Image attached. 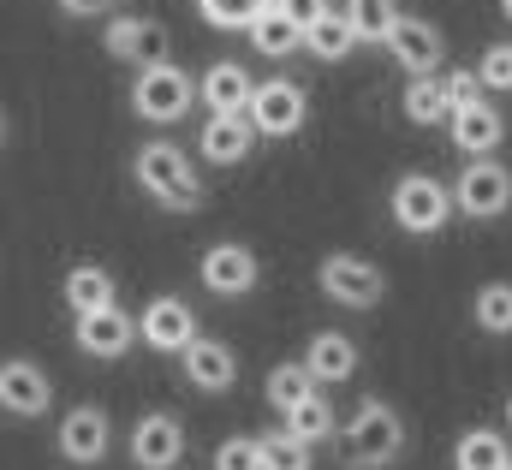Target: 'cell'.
I'll list each match as a JSON object with an SVG mask.
<instances>
[{"mask_svg": "<svg viewBox=\"0 0 512 470\" xmlns=\"http://www.w3.org/2000/svg\"><path fill=\"white\" fill-rule=\"evenodd\" d=\"M131 179H137V191H143L155 209H167V215L203 209L197 167H191V155H185L179 143H143V149L131 155Z\"/></svg>", "mask_w": 512, "mask_h": 470, "instance_id": "6da1fadb", "label": "cell"}, {"mask_svg": "<svg viewBox=\"0 0 512 470\" xmlns=\"http://www.w3.org/2000/svg\"><path fill=\"white\" fill-rule=\"evenodd\" d=\"M334 435H340V465L346 470H387L405 453V423L387 399H364L352 411V423Z\"/></svg>", "mask_w": 512, "mask_h": 470, "instance_id": "7a4b0ae2", "label": "cell"}, {"mask_svg": "<svg viewBox=\"0 0 512 470\" xmlns=\"http://www.w3.org/2000/svg\"><path fill=\"white\" fill-rule=\"evenodd\" d=\"M191 102H197V78H191L185 66H173V60L137 66V78H131V114L137 119H149V125H179V119L191 114Z\"/></svg>", "mask_w": 512, "mask_h": 470, "instance_id": "3957f363", "label": "cell"}, {"mask_svg": "<svg viewBox=\"0 0 512 470\" xmlns=\"http://www.w3.org/2000/svg\"><path fill=\"white\" fill-rule=\"evenodd\" d=\"M447 197H453V215L465 221H501L512 209V167L501 155H471L465 173L447 185Z\"/></svg>", "mask_w": 512, "mask_h": 470, "instance_id": "277c9868", "label": "cell"}, {"mask_svg": "<svg viewBox=\"0 0 512 470\" xmlns=\"http://www.w3.org/2000/svg\"><path fill=\"white\" fill-rule=\"evenodd\" d=\"M316 286H322V298L340 304V310H376V304L387 298V274L370 262V256H352V250L322 256Z\"/></svg>", "mask_w": 512, "mask_h": 470, "instance_id": "5b68a950", "label": "cell"}, {"mask_svg": "<svg viewBox=\"0 0 512 470\" xmlns=\"http://www.w3.org/2000/svg\"><path fill=\"white\" fill-rule=\"evenodd\" d=\"M453 221V197L435 173H405L393 185V227L411 238H435L441 227Z\"/></svg>", "mask_w": 512, "mask_h": 470, "instance_id": "8992f818", "label": "cell"}, {"mask_svg": "<svg viewBox=\"0 0 512 470\" xmlns=\"http://www.w3.org/2000/svg\"><path fill=\"white\" fill-rule=\"evenodd\" d=\"M245 119L256 125V137H292L310 119V90L292 84V78H262V84H251Z\"/></svg>", "mask_w": 512, "mask_h": 470, "instance_id": "52a82bcc", "label": "cell"}, {"mask_svg": "<svg viewBox=\"0 0 512 470\" xmlns=\"http://www.w3.org/2000/svg\"><path fill=\"white\" fill-rule=\"evenodd\" d=\"M108 447H114V423H108L102 405H72V411L60 417V459H66V465H78V470L102 465Z\"/></svg>", "mask_w": 512, "mask_h": 470, "instance_id": "ba28073f", "label": "cell"}, {"mask_svg": "<svg viewBox=\"0 0 512 470\" xmlns=\"http://www.w3.org/2000/svg\"><path fill=\"white\" fill-rule=\"evenodd\" d=\"M387 54L399 60V72H411V78H429V72H441L447 66V42H441V30L429 24V18H393V30H387Z\"/></svg>", "mask_w": 512, "mask_h": 470, "instance_id": "9c48e42d", "label": "cell"}, {"mask_svg": "<svg viewBox=\"0 0 512 470\" xmlns=\"http://www.w3.org/2000/svg\"><path fill=\"white\" fill-rule=\"evenodd\" d=\"M54 405V381L36 357H6L0 363V411L6 417H48Z\"/></svg>", "mask_w": 512, "mask_h": 470, "instance_id": "30bf717a", "label": "cell"}, {"mask_svg": "<svg viewBox=\"0 0 512 470\" xmlns=\"http://www.w3.org/2000/svg\"><path fill=\"white\" fill-rule=\"evenodd\" d=\"M137 340H143L149 352H161V357H179L191 340H197L191 304H185V298H149L143 316H137Z\"/></svg>", "mask_w": 512, "mask_h": 470, "instance_id": "8fae6325", "label": "cell"}, {"mask_svg": "<svg viewBox=\"0 0 512 470\" xmlns=\"http://www.w3.org/2000/svg\"><path fill=\"white\" fill-rule=\"evenodd\" d=\"M185 459V423L173 411H143L131 429V465L137 470H173Z\"/></svg>", "mask_w": 512, "mask_h": 470, "instance_id": "7c38bea8", "label": "cell"}, {"mask_svg": "<svg viewBox=\"0 0 512 470\" xmlns=\"http://www.w3.org/2000/svg\"><path fill=\"white\" fill-rule=\"evenodd\" d=\"M131 346H137V316H126L120 304L78 316V352L84 357H96V363H120Z\"/></svg>", "mask_w": 512, "mask_h": 470, "instance_id": "4fadbf2b", "label": "cell"}, {"mask_svg": "<svg viewBox=\"0 0 512 470\" xmlns=\"http://www.w3.org/2000/svg\"><path fill=\"white\" fill-rule=\"evenodd\" d=\"M197 268H203V286H209L215 298H245V292L256 286V274H262L256 256L245 250V244H233V238H227V244H209Z\"/></svg>", "mask_w": 512, "mask_h": 470, "instance_id": "5bb4252c", "label": "cell"}, {"mask_svg": "<svg viewBox=\"0 0 512 470\" xmlns=\"http://www.w3.org/2000/svg\"><path fill=\"white\" fill-rule=\"evenodd\" d=\"M108 60H126V66H149V60H167V24H155V18H114L108 24Z\"/></svg>", "mask_w": 512, "mask_h": 470, "instance_id": "9a60e30c", "label": "cell"}, {"mask_svg": "<svg viewBox=\"0 0 512 470\" xmlns=\"http://www.w3.org/2000/svg\"><path fill=\"white\" fill-rule=\"evenodd\" d=\"M179 369H185V381H191L197 393H227V387L239 381V357H233V346L203 340V334L179 352Z\"/></svg>", "mask_w": 512, "mask_h": 470, "instance_id": "2e32d148", "label": "cell"}, {"mask_svg": "<svg viewBox=\"0 0 512 470\" xmlns=\"http://www.w3.org/2000/svg\"><path fill=\"white\" fill-rule=\"evenodd\" d=\"M256 149V125L245 114H209L203 119V161L209 167H239Z\"/></svg>", "mask_w": 512, "mask_h": 470, "instance_id": "e0dca14e", "label": "cell"}, {"mask_svg": "<svg viewBox=\"0 0 512 470\" xmlns=\"http://www.w3.org/2000/svg\"><path fill=\"white\" fill-rule=\"evenodd\" d=\"M447 119H453V149H465V155H495L501 137H507V119L489 108V96L471 102V108H453Z\"/></svg>", "mask_w": 512, "mask_h": 470, "instance_id": "ac0fdd59", "label": "cell"}, {"mask_svg": "<svg viewBox=\"0 0 512 470\" xmlns=\"http://www.w3.org/2000/svg\"><path fill=\"white\" fill-rule=\"evenodd\" d=\"M197 96H203L209 114H245V108H251V72H245L239 60H215V66L203 72Z\"/></svg>", "mask_w": 512, "mask_h": 470, "instance_id": "d6986e66", "label": "cell"}, {"mask_svg": "<svg viewBox=\"0 0 512 470\" xmlns=\"http://www.w3.org/2000/svg\"><path fill=\"white\" fill-rule=\"evenodd\" d=\"M298 363L310 369V381H352L358 375V346L346 334H310Z\"/></svg>", "mask_w": 512, "mask_h": 470, "instance_id": "ffe728a7", "label": "cell"}, {"mask_svg": "<svg viewBox=\"0 0 512 470\" xmlns=\"http://www.w3.org/2000/svg\"><path fill=\"white\" fill-rule=\"evenodd\" d=\"M66 304H72V316H90V310H108V304H120V286H114V274L102 268V262H78L72 274H66Z\"/></svg>", "mask_w": 512, "mask_h": 470, "instance_id": "44dd1931", "label": "cell"}, {"mask_svg": "<svg viewBox=\"0 0 512 470\" xmlns=\"http://www.w3.org/2000/svg\"><path fill=\"white\" fill-rule=\"evenodd\" d=\"M245 30H251V48H256V54H268V60H286V54H298V48H304V30H298L274 0L256 12Z\"/></svg>", "mask_w": 512, "mask_h": 470, "instance_id": "7402d4cb", "label": "cell"}, {"mask_svg": "<svg viewBox=\"0 0 512 470\" xmlns=\"http://www.w3.org/2000/svg\"><path fill=\"white\" fill-rule=\"evenodd\" d=\"M507 459H512V447L501 429H465L459 447H453V470H501Z\"/></svg>", "mask_w": 512, "mask_h": 470, "instance_id": "603a6c76", "label": "cell"}, {"mask_svg": "<svg viewBox=\"0 0 512 470\" xmlns=\"http://www.w3.org/2000/svg\"><path fill=\"white\" fill-rule=\"evenodd\" d=\"M334 429H340V417H334V405H328L322 393H310V399H298V405L286 411V435H298L304 447L334 441Z\"/></svg>", "mask_w": 512, "mask_h": 470, "instance_id": "cb8c5ba5", "label": "cell"}, {"mask_svg": "<svg viewBox=\"0 0 512 470\" xmlns=\"http://www.w3.org/2000/svg\"><path fill=\"white\" fill-rule=\"evenodd\" d=\"M304 48H310L316 60H346V54L358 48V36H352L346 12H334V6H328V12H322V18H316L310 30H304Z\"/></svg>", "mask_w": 512, "mask_h": 470, "instance_id": "d4e9b609", "label": "cell"}, {"mask_svg": "<svg viewBox=\"0 0 512 470\" xmlns=\"http://www.w3.org/2000/svg\"><path fill=\"white\" fill-rule=\"evenodd\" d=\"M471 316H477V328L483 334H512V280H489V286H477V298H471Z\"/></svg>", "mask_w": 512, "mask_h": 470, "instance_id": "484cf974", "label": "cell"}, {"mask_svg": "<svg viewBox=\"0 0 512 470\" xmlns=\"http://www.w3.org/2000/svg\"><path fill=\"white\" fill-rule=\"evenodd\" d=\"M262 387H268V405H274L280 417H286V411H292L298 399H310V393H316V381H310V369H304V363H292V357H286V363H274Z\"/></svg>", "mask_w": 512, "mask_h": 470, "instance_id": "4316f807", "label": "cell"}, {"mask_svg": "<svg viewBox=\"0 0 512 470\" xmlns=\"http://www.w3.org/2000/svg\"><path fill=\"white\" fill-rule=\"evenodd\" d=\"M447 114H453V108H447L441 72H429V78H411V84H405V119H411V125H441Z\"/></svg>", "mask_w": 512, "mask_h": 470, "instance_id": "83f0119b", "label": "cell"}, {"mask_svg": "<svg viewBox=\"0 0 512 470\" xmlns=\"http://www.w3.org/2000/svg\"><path fill=\"white\" fill-rule=\"evenodd\" d=\"M340 12H346V24H352L358 42H387V30L399 18V0H346Z\"/></svg>", "mask_w": 512, "mask_h": 470, "instance_id": "f1b7e54d", "label": "cell"}, {"mask_svg": "<svg viewBox=\"0 0 512 470\" xmlns=\"http://www.w3.org/2000/svg\"><path fill=\"white\" fill-rule=\"evenodd\" d=\"M256 459H262V470H310L316 465V447H304L298 435L274 429V435H256Z\"/></svg>", "mask_w": 512, "mask_h": 470, "instance_id": "f546056e", "label": "cell"}, {"mask_svg": "<svg viewBox=\"0 0 512 470\" xmlns=\"http://www.w3.org/2000/svg\"><path fill=\"white\" fill-rule=\"evenodd\" d=\"M471 72H477L483 96H501V90H512V42H489V48H483V60H477Z\"/></svg>", "mask_w": 512, "mask_h": 470, "instance_id": "4dcf8cb0", "label": "cell"}, {"mask_svg": "<svg viewBox=\"0 0 512 470\" xmlns=\"http://www.w3.org/2000/svg\"><path fill=\"white\" fill-rule=\"evenodd\" d=\"M262 6H268V0H197V12H203L215 30H245Z\"/></svg>", "mask_w": 512, "mask_h": 470, "instance_id": "1f68e13d", "label": "cell"}, {"mask_svg": "<svg viewBox=\"0 0 512 470\" xmlns=\"http://www.w3.org/2000/svg\"><path fill=\"white\" fill-rule=\"evenodd\" d=\"M215 470H262V459H256V435H227V441L215 447Z\"/></svg>", "mask_w": 512, "mask_h": 470, "instance_id": "d6a6232c", "label": "cell"}, {"mask_svg": "<svg viewBox=\"0 0 512 470\" xmlns=\"http://www.w3.org/2000/svg\"><path fill=\"white\" fill-rule=\"evenodd\" d=\"M441 90H447V108H471V102H483L477 72H441Z\"/></svg>", "mask_w": 512, "mask_h": 470, "instance_id": "836d02e7", "label": "cell"}, {"mask_svg": "<svg viewBox=\"0 0 512 470\" xmlns=\"http://www.w3.org/2000/svg\"><path fill=\"white\" fill-rule=\"evenodd\" d=\"M274 6H280V12H286V18H292L298 30H310V24H316V18L328 12V0H274Z\"/></svg>", "mask_w": 512, "mask_h": 470, "instance_id": "e575fe53", "label": "cell"}, {"mask_svg": "<svg viewBox=\"0 0 512 470\" xmlns=\"http://www.w3.org/2000/svg\"><path fill=\"white\" fill-rule=\"evenodd\" d=\"M60 12H72V18H96V12H108V0H60Z\"/></svg>", "mask_w": 512, "mask_h": 470, "instance_id": "d590c367", "label": "cell"}, {"mask_svg": "<svg viewBox=\"0 0 512 470\" xmlns=\"http://www.w3.org/2000/svg\"><path fill=\"white\" fill-rule=\"evenodd\" d=\"M501 18H507V24H512V0H501Z\"/></svg>", "mask_w": 512, "mask_h": 470, "instance_id": "8d00e7d4", "label": "cell"}, {"mask_svg": "<svg viewBox=\"0 0 512 470\" xmlns=\"http://www.w3.org/2000/svg\"><path fill=\"white\" fill-rule=\"evenodd\" d=\"M507 429H512V393H507Z\"/></svg>", "mask_w": 512, "mask_h": 470, "instance_id": "74e56055", "label": "cell"}, {"mask_svg": "<svg viewBox=\"0 0 512 470\" xmlns=\"http://www.w3.org/2000/svg\"><path fill=\"white\" fill-rule=\"evenodd\" d=\"M0 143H6V114H0Z\"/></svg>", "mask_w": 512, "mask_h": 470, "instance_id": "f35d334b", "label": "cell"}, {"mask_svg": "<svg viewBox=\"0 0 512 470\" xmlns=\"http://www.w3.org/2000/svg\"><path fill=\"white\" fill-rule=\"evenodd\" d=\"M501 470H512V459H507V465H501Z\"/></svg>", "mask_w": 512, "mask_h": 470, "instance_id": "ab89813d", "label": "cell"}]
</instances>
